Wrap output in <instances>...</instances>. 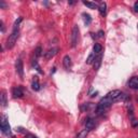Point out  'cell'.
Here are the masks:
<instances>
[{
    "label": "cell",
    "mask_w": 138,
    "mask_h": 138,
    "mask_svg": "<svg viewBox=\"0 0 138 138\" xmlns=\"http://www.w3.org/2000/svg\"><path fill=\"white\" fill-rule=\"evenodd\" d=\"M122 93L123 92H121V91H119V90H113V91H111V92L108 93L106 96H107L110 100H112V102H116V101H118L120 95H121Z\"/></svg>",
    "instance_id": "obj_4"
},
{
    "label": "cell",
    "mask_w": 138,
    "mask_h": 138,
    "mask_svg": "<svg viewBox=\"0 0 138 138\" xmlns=\"http://www.w3.org/2000/svg\"><path fill=\"white\" fill-rule=\"evenodd\" d=\"M25 138H38L37 136H35L33 134H26L25 135Z\"/></svg>",
    "instance_id": "obj_28"
},
{
    "label": "cell",
    "mask_w": 138,
    "mask_h": 138,
    "mask_svg": "<svg viewBox=\"0 0 138 138\" xmlns=\"http://www.w3.org/2000/svg\"><path fill=\"white\" fill-rule=\"evenodd\" d=\"M83 4L86 5L91 10H95V9H98V5L95 3V2H90V1H83Z\"/></svg>",
    "instance_id": "obj_16"
},
{
    "label": "cell",
    "mask_w": 138,
    "mask_h": 138,
    "mask_svg": "<svg viewBox=\"0 0 138 138\" xmlns=\"http://www.w3.org/2000/svg\"><path fill=\"white\" fill-rule=\"evenodd\" d=\"M12 95L14 98H22L24 96V91H23L22 86H16L12 89Z\"/></svg>",
    "instance_id": "obj_6"
},
{
    "label": "cell",
    "mask_w": 138,
    "mask_h": 138,
    "mask_svg": "<svg viewBox=\"0 0 138 138\" xmlns=\"http://www.w3.org/2000/svg\"><path fill=\"white\" fill-rule=\"evenodd\" d=\"M35 54H36V57H40L42 55V48L41 46H37L36 50H35Z\"/></svg>",
    "instance_id": "obj_22"
},
{
    "label": "cell",
    "mask_w": 138,
    "mask_h": 138,
    "mask_svg": "<svg viewBox=\"0 0 138 138\" xmlns=\"http://www.w3.org/2000/svg\"><path fill=\"white\" fill-rule=\"evenodd\" d=\"M19 35H20V30L19 29H13L11 35L9 36L8 40H7V48L10 50L12 49L14 45H15L16 41H17V38H19Z\"/></svg>",
    "instance_id": "obj_2"
},
{
    "label": "cell",
    "mask_w": 138,
    "mask_h": 138,
    "mask_svg": "<svg viewBox=\"0 0 138 138\" xmlns=\"http://www.w3.org/2000/svg\"><path fill=\"white\" fill-rule=\"evenodd\" d=\"M33 67H34V68L37 70L38 72L40 73V75H42V73H43V71H42V70H41V67L39 66V64H38L37 59H34V60H33Z\"/></svg>",
    "instance_id": "obj_19"
},
{
    "label": "cell",
    "mask_w": 138,
    "mask_h": 138,
    "mask_svg": "<svg viewBox=\"0 0 138 138\" xmlns=\"http://www.w3.org/2000/svg\"><path fill=\"white\" fill-rule=\"evenodd\" d=\"M0 24H1V33H4V30H5V29H4L3 22H2V20H1V22H0Z\"/></svg>",
    "instance_id": "obj_30"
},
{
    "label": "cell",
    "mask_w": 138,
    "mask_h": 138,
    "mask_svg": "<svg viewBox=\"0 0 138 138\" xmlns=\"http://www.w3.org/2000/svg\"><path fill=\"white\" fill-rule=\"evenodd\" d=\"M102 52V46L101 44H99V43H95L93 46V53L95 54V56H97V55L101 54Z\"/></svg>",
    "instance_id": "obj_13"
},
{
    "label": "cell",
    "mask_w": 138,
    "mask_h": 138,
    "mask_svg": "<svg viewBox=\"0 0 138 138\" xmlns=\"http://www.w3.org/2000/svg\"><path fill=\"white\" fill-rule=\"evenodd\" d=\"M101 59H102V54H99L95 57V60H94V63H93L94 64V70H95V71H97L99 69V67H100Z\"/></svg>",
    "instance_id": "obj_11"
},
{
    "label": "cell",
    "mask_w": 138,
    "mask_h": 138,
    "mask_svg": "<svg viewBox=\"0 0 138 138\" xmlns=\"http://www.w3.org/2000/svg\"><path fill=\"white\" fill-rule=\"evenodd\" d=\"M31 89L34 91H39L40 90V83L39 80H38V77H35L33 80V83H31Z\"/></svg>",
    "instance_id": "obj_15"
},
{
    "label": "cell",
    "mask_w": 138,
    "mask_h": 138,
    "mask_svg": "<svg viewBox=\"0 0 138 138\" xmlns=\"http://www.w3.org/2000/svg\"><path fill=\"white\" fill-rule=\"evenodd\" d=\"M137 101H138V97H137Z\"/></svg>",
    "instance_id": "obj_32"
},
{
    "label": "cell",
    "mask_w": 138,
    "mask_h": 138,
    "mask_svg": "<svg viewBox=\"0 0 138 138\" xmlns=\"http://www.w3.org/2000/svg\"><path fill=\"white\" fill-rule=\"evenodd\" d=\"M78 39H79V27L77 25H75L72 28V33H71V46L72 48H75L77 45Z\"/></svg>",
    "instance_id": "obj_3"
},
{
    "label": "cell",
    "mask_w": 138,
    "mask_h": 138,
    "mask_svg": "<svg viewBox=\"0 0 138 138\" xmlns=\"http://www.w3.org/2000/svg\"><path fill=\"white\" fill-rule=\"evenodd\" d=\"M16 132L17 133H26V131L23 127H16Z\"/></svg>",
    "instance_id": "obj_25"
},
{
    "label": "cell",
    "mask_w": 138,
    "mask_h": 138,
    "mask_svg": "<svg viewBox=\"0 0 138 138\" xmlns=\"http://www.w3.org/2000/svg\"><path fill=\"white\" fill-rule=\"evenodd\" d=\"M58 51H59V49H58V48H52V49H50L48 52H45L44 57L46 58V59H51L52 57H54L55 55L57 54Z\"/></svg>",
    "instance_id": "obj_7"
},
{
    "label": "cell",
    "mask_w": 138,
    "mask_h": 138,
    "mask_svg": "<svg viewBox=\"0 0 138 138\" xmlns=\"http://www.w3.org/2000/svg\"><path fill=\"white\" fill-rule=\"evenodd\" d=\"M15 68H16V72L19 73V76L20 78L24 77V67H23V61L20 58H19V59L16 60L15 63Z\"/></svg>",
    "instance_id": "obj_5"
},
{
    "label": "cell",
    "mask_w": 138,
    "mask_h": 138,
    "mask_svg": "<svg viewBox=\"0 0 138 138\" xmlns=\"http://www.w3.org/2000/svg\"><path fill=\"white\" fill-rule=\"evenodd\" d=\"M131 123H132V126H133V127H137L138 126V120L135 119V118H132Z\"/></svg>",
    "instance_id": "obj_24"
},
{
    "label": "cell",
    "mask_w": 138,
    "mask_h": 138,
    "mask_svg": "<svg viewBox=\"0 0 138 138\" xmlns=\"http://www.w3.org/2000/svg\"><path fill=\"white\" fill-rule=\"evenodd\" d=\"M0 128H1L2 134H4L5 136H10V137H14L11 132V126L9 124L8 121V117L7 116H2L1 117V121H0Z\"/></svg>",
    "instance_id": "obj_1"
},
{
    "label": "cell",
    "mask_w": 138,
    "mask_h": 138,
    "mask_svg": "<svg viewBox=\"0 0 138 138\" xmlns=\"http://www.w3.org/2000/svg\"><path fill=\"white\" fill-rule=\"evenodd\" d=\"M128 86L132 90H138V77H133L128 81Z\"/></svg>",
    "instance_id": "obj_9"
},
{
    "label": "cell",
    "mask_w": 138,
    "mask_h": 138,
    "mask_svg": "<svg viewBox=\"0 0 138 138\" xmlns=\"http://www.w3.org/2000/svg\"><path fill=\"white\" fill-rule=\"evenodd\" d=\"M92 108H94V105L92 104V102H85V104H82L81 105L80 109H81L82 112H85V111L91 110Z\"/></svg>",
    "instance_id": "obj_14"
},
{
    "label": "cell",
    "mask_w": 138,
    "mask_h": 138,
    "mask_svg": "<svg viewBox=\"0 0 138 138\" xmlns=\"http://www.w3.org/2000/svg\"><path fill=\"white\" fill-rule=\"evenodd\" d=\"M84 124H85L86 130H89V131L94 130V128H95V126H96L95 120L92 119V118H87V119L85 120V122H84Z\"/></svg>",
    "instance_id": "obj_8"
},
{
    "label": "cell",
    "mask_w": 138,
    "mask_h": 138,
    "mask_svg": "<svg viewBox=\"0 0 138 138\" xmlns=\"http://www.w3.org/2000/svg\"><path fill=\"white\" fill-rule=\"evenodd\" d=\"M0 99H1V106H2V107H7V95H5L4 91H2V92H1Z\"/></svg>",
    "instance_id": "obj_17"
},
{
    "label": "cell",
    "mask_w": 138,
    "mask_h": 138,
    "mask_svg": "<svg viewBox=\"0 0 138 138\" xmlns=\"http://www.w3.org/2000/svg\"><path fill=\"white\" fill-rule=\"evenodd\" d=\"M97 35H98V38H104V36H105L104 30H99L98 33H97Z\"/></svg>",
    "instance_id": "obj_26"
},
{
    "label": "cell",
    "mask_w": 138,
    "mask_h": 138,
    "mask_svg": "<svg viewBox=\"0 0 138 138\" xmlns=\"http://www.w3.org/2000/svg\"><path fill=\"white\" fill-rule=\"evenodd\" d=\"M134 11H135L136 13H138V1H136V2L134 3Z\"/></svg>",
    "instance_id": "obj_27"
},
{
    "label": "cell",
    "mask_w": 138,
    "mask_h": 138,
    "mask_svg": "<svg viewBox=\"0 0 138 138\" xmlns=\"http://www.w3.org/2000/svg\"><path fill=\"white\" fill-rule=\"evenodd\" d=\"M95 54H94V53H92V54L90 55L89 57H87V59H86V64L87 65H91V64L92 63H94V60H95Z\"/></svg>",
    "instance_id": "obj_21"
},
{
    "label": "cell",
    "mask_w": 138,
    "mask_h": 138,
    "mask_svg": "<svg viewBox=\"0 0 138 138\" xmlns=\"http://www.w3.org/2000/svg\"><path fill=\"white\" fill-rule=\"evenodd\" d=\"M98 11H99V14L101 16H105L106 13H107V3L105 1H101L100 3L98 4Z\"/></svg>",
    "instance_id": "obj_12"
},
{
    "label": "cell",
    "mask_w": 138,
    "mask_h": 138,
    "mask_svg": "<svg viewBox=\"0 0 138 138\" xmlns=\"http://www.w3.org/2000/svg\"><path fill=\"white\" fill-rule=\"evenodd\" d=\"M63 65L64 67L67 69V70H69L70 68H71V66H72V61H71V58H70L69 55H65L63 58Z\"/></svg>",
    "instance_id": "obj_10"
},
{
    "label": "cell",
    "mask_w": 138,
    "mask_h": 138,
    "mask_svg": "<svg viewBox=\"0 0 138 138\" xmlns=\"http://www.w3.org/2000/svg\"><path fill=\"white\" fill-rule=\"evenodd\" d=\"M23 20V19L22 17H19L15 22H14V25H13V29H19V27H20V22Z\"/></svg>",
    "instance_id": "obj_23"
},
{
    "label": "cell",
    "mask_w": 138,
    "mask_h": 138,
    "mask_svg": "<svg viewBox=\"0 0 138 138\" xmlns=\"http://www.w3.org/2000/svg\"><path fill=\"white\" fill-rule=\"evenodd\" d=\"M68 3H69V4H75V1H69Z\"/></svg>",
    "instance_id": "obj_31"
},
{
    "label": "cell",
    "mask_w": 138,
    "mask_h": 138,
    "mask_svg": "<svg viewBox=\"0 0 138 138\" xmlns=\"http://www.w3.org/2000/svg\"><path fill=\"white\" fill-rule=\"evenodd\" d=\"M87 134H89V130H83V131H81L80 133H78L77 138H86Z\"/></svg>",
    "instance_id": "obj_20"
},
{
    "label": "cell",
    "mask_w": 138,
    "mask_h": 138,
    "mask_svg": "<svg viewBox=\"0 0 138 138\" xmlns=\"http://www.w3.org/2000/svg\"><path fill=\"white\" fill-rule=\"evenodd\" d=\"M0 8H1V9H5V8H7V4H5L4 1H0Z\"/></svg>",
    "instance_id": "obj_29"
},
{
    "label": "cell",
    "mask_w": 138,
    "mask_h": 138,
    "mask_svg": "<svg viewBox=\"0 0 138 138\" xmlns=\"http://www.w3.org/2000/svg\"><path fill=\"white\" fill-rule=\"evenodd\" d=\"M83 17H84V24L86 26H89L91 23H92V17H91L90 14H86V13H83Z\"/></svg>",
    "instance_id": "obj_18"
}]
</instances>
